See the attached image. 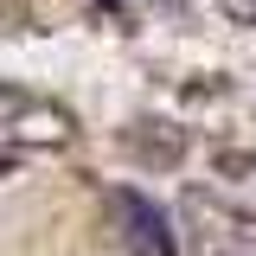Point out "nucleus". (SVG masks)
Wrapping results in <instances>:
<instances>
[{
  "label": "nucleus",
  "instance_id": "39448f33",
  "mask_svg": "<svg viewBox=\"0 0 256 256\" xmlns=\"http://www.w3.org/2000/svg\"><path fill=\"white\" fill-rule=\"evenodd\" d=\"M32 102V90H20V84H0V134H13V122H20V109Z\"/></svg>",
  "mask_w": 256,
  "mask_h": 256
},
{
  "label": "nucleus",
  "instance_id": "f257e3e1",
  "mask_svg": "<svg viewBox=\"0 0 256 256\" xmlns=\"http://www.w3.org/2000/svg\"><path fill=\"white\" fill-rule=\"evenodd\" d=\"M186 218H192V256H256V212H230L192 192Z\"/></svg>",
  "mask_w": 256,
  "mask_h": 256
},
{
  "label": "nucleus",
  "instance_id": "20e7f679",
  "mask_svg": "<svg viewBox=\"0 0 256 256\" xmlns=\"http://www.w3.org/2000/svg\"><path fill=\"white\" fill-rule=\"evenodd\" d=\"M70 109H58V102H38L32 96L26 109H20V122H13V141H32V148H64L70 141Z\"/></svg>",
  "mask_w": 256,
  "mask_h": 256
},
{
  "label": "nucleus",
  "instance_id": "423d86ee",
  "mask_svg": "<svg viewBox=\"0 0 256 256\" xmlns=\"http://www.w3.org/2000/svg\"><path fill=\"white\" fill-rule=\"evenodd\" d=\"M218 13L230 26H256V0H218Z\"/></svg>",
  "mask_w": 256,
  "mask_h": 256
},
{
  "label": "nucleus",
  "instance_id": "7ed1b4c3",
  "mask_svg": "<svg viewBox=\"0 0 256 256\" xmlns=\"http://www.w3.org/2000/svg\"><path fill=\"white\" fill-rule=\"evenodd\" d=\"M122 148L141 160V166L166 173V166H180V160H186V128L160 122V116H141V122H128V128H122Z\"/></svg>",
  "mask_w": 256,
  "mask_h": 256
},
{
  "label": "nucleus",
  "instance_id": "f03ea898",
  "mask_svg": "<svg viewBox=\"0 0 256 256\" xmlns=\"http://www.w3.org/2000/svg\"><path fill=\"white\" fill-rule=\"evenodd\" d=\"M116 230H122V250L128 256H180L166 218H160L141 192H116Z\"/></svg>",
  "mask_w": 256,
  "mask_h": 256
}]
</instances>
